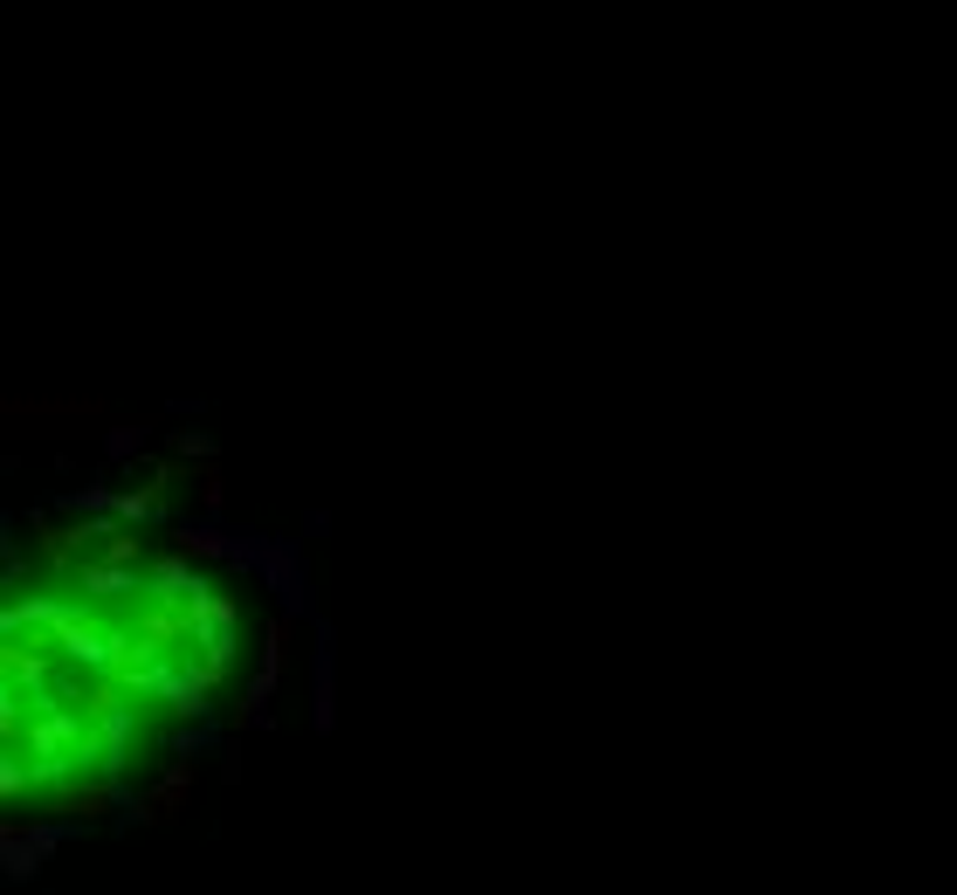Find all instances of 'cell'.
<instances>
[{
  "mask_svg": "<svg viewBox=\"0 0 957 895\" xmlns=\"http://www.w3.org/2000/svg\"><path fill=\"white\" fill-rule=\"evenodd\" d=\"M303 558L193 482L187 448H103L8 517L0 813L8 854L159 813L290 696Z\"/></svg>",
  "mask_w": 957,
  "mask_h": 895,
  "instance_id": "1",
  "label": "cell"
}]
</instances>
